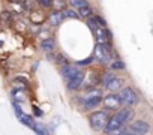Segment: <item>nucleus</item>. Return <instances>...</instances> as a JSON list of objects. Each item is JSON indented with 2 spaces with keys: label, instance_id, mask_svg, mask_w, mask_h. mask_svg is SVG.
<instances>
[{
  "label": "nucleus",
  "instance_id": "nucleus-1",
  "mask_svg": "<svg viewBox=\"0 0 153 135\" xmlns=\"http://www.w3.org/2000/svg\"><path fill=\"white\" fill-rule=\"evenodd\" d=\"M102 96H104V93H102V89H99V87L87 89V92L78 98L80 108H81L83 111H87V113L98 110V107H101Z\"/></svg>",
  "mask_w": 153,
  "mask_h": 135
},
{
  "label": "nucleus",
  "instance_id": "nucleus-2",
  "mask_svg": "<svg viewBox=\"0 0 153 135\" xmlns=\"http://www.w3.org/2000/svg\"><path fill=\"white\" fill-rule=\"evenodd\" d=\"M108 119H110V113L105 110H95V111H90L87 116L89 125H90L92 131H95V132H102Z\"/></svg>",
  "mask_w": 153,
  "mask_h": 135
},
{
  "label": "nucleus",
  "instance_id": "nucleus-3",
  "mask_svg": "<svg viewBox=\"0 0 153 135\" xmlns=\"http://www.w3.org/2000/svg\"><path fill=\"white\" fill-rule=\"evenodd\" d=\"M119 99H120V104L122 107H129V108H134L140 104V96L137 93V90L131 86H125L119 93Z\"/></svg>",
  "mask_w": 153,
  "mask_h": 135
},
{
  "label": "nucleus",
  "instance_id": "nucleus-4",
  "mask_svg": "<svg viewBox=\"0 0 153 135\" xmlns=\"http://www.w3.org/2000/svg\"><path fill=\"white\" fill-rule=\"evenodd\" d=\"M101 105L104 107L102 110L111 113V111H117L122 108V104H120V99H119V95L117 93H107L102 96V102Z\"/></svg>",
  "mask_w": 153,
  "mask_h": 135
},
{
  "label": "nucleus",
  "instance_id": "nucleus-5",
  "mask_svg": "<svg viewBox=\"0 0 153 135\" xmlns=\"http://www.w3.org/2000/svg\"><path fill=\"white\" fill-rule=\"evenodd\" d=\"M128 131L132 135H149L150 131H152V126H150V123L147 120L140 119V120H134L132 123H129Z\"/></svg>",
  "mask_w": 153,
  "mask_h": 135
},
{
  "label": "nucleus",
  "instance_id": "nucleus-6",
  "mask_svg": "<svg viewBox=\"0 0 153 135\" xmlns=\"http://www.w3.org/2000/svg\"><path fill=\"white\" fill-rule=\"evenodd\" d=\"M114 116L119 119V122H120L123 126H128V125L132 123L134 119H135V110H134V108H129V107H122L120 110L116 111Z\"/></svg>",
  "mask_w": 153,
  "mask_h": 135
},
{
  "label": "nucleus",
  "instance_id": "nucleus-7",
  "mask_svg": "<svg viewBox=\"0 0 153 135\" xmlns=\"http://www.w3.org/2000/svg\"><path fill=\"white\" fill-rule=\"evenodd\" d=\"M84 81H86V72L81 69L74 78H71L69 81H66V89H68V92L74 93V92H76V90H80V89L84 86Z\"/></svg>",
  "mask_w": 153,
  "mask_h": 135
},
{
  "label": "nucleus",
  "instance_id": "nucleus-8",
  "mask_svg": "<svg viewBox=\"0 0 153 135\" xmlns=\"http://www.w3.org/2000/svg\"><path fill=\"white\" fill-rule=\"evenodd\" d=\"M80 71H81V68H78L76 65H71L69 63V65H65V66L60 68V75H62V78L65 81H69L71 78H74Z\"/></svg>",
  "mask_w": 153,
  "mask_h": 135
},
{
  "label": "nucleus",
  "instance_id": "nucleus-9",
  "mask_svg": "<svg viewBox=\"0 0 153 135\" xmlns=\"http://www.w3.org/2000/svg\"><path fill=\"white\" fill-rule=\"evenodd\" d=\"M123 87H125V78L123 77H117V75H114L111 78V81L105 86V89L110 93H119Z\"/></svg>",
  "mask_w": 153,
  "mask_h": 135
},
{
  "label": "nucleus",
  "instance_id": "nucleus-10",
  "mask_svg": "<svg viewBox=\"0 0 153 135\" xmlns=\"http://www.w3.org/2000/svg\"><path fill=\"white\" fill-rule=\"evenodd\" d=\"M122 128H125L120 122H119V119L113 114V116H110V119H108V122L105 123V126H104V129H102V132L105 134V135H108V134H111V132H116V131H119V129H122Z\"/></svg>",
  "mask_w": 153,
  "mask_h": 135
},
{
  "label": "nucleus",
  "instance_id": "nucleus-11",
  "mask_svg": "<svg viewBox=\"0 0 153 135\" xmlns=\"http://www.w3.org/2000/svg\"><path fill=\"white\" fill-rule=\"evenodd\" d=\"M47 21H48V24H50L51 27H57V26H60V24L65 21L62 11H54V9H53V11L47 15Z\"/></svg>",
  "mask_w": 153,
  "mask_h": 135
},
{
  "label": "nucleus",
  "instance_id": "nucleus-12",
  "mask_svg": "<svg viewBox=\"0 0 153 135\" xmlns=\"http://www.w3.org/2000/svg\"><path fill=\"white\" fill-rule=\"evenodd\" d=\"M30 21L35 26H41L42 23L47 21V15L42 9H33V11H30Z\"/></svg>",
  "mask_w": 153,
  "mask_h": 135
},
{
  "label": "nucleus",
  "instance_id": "nucleus-13",
  "mask_svg": "<svg viewBox=\"0 0 153 135\" xmlns=\"http://www.w3.org/2000/svg\"><path fill=\"white\" fill-rule=\"evenodd\" d=\"M108 69H110V72H123L125 69H126V63L123 62V60H120V59H117V60H113L110 65H108Z\"/></svg>",
  "mask_w": 153,
  "mask_h": 135
},
{
  "label": "nucleus",
  "instance_id": "nucleus-14",
  "mask_svg": "<svg viewBox=\"0 0 153 135\" xmlns=\"http://www.w3.org/2000/svg\"><path fill=\"white\" fill-rule=\"evenodd\" d=\"M41 50L45 51L47 54L48 53H53L56 50V39L54 38H45L42 42H41Z\"/></svg>",
  "mask_w": 153,
  "mask_h": 135
},
{
  "label": "nucleus",
  "instance_id": "nucleus-15",
  "mask_svg": "<svg viewBox=\"0 0 153 135\" xmlns=\"http://www.w3.org/2000/svg\"><path fill=\"white\" fill-rule=\"evenodd\" d=\"M11 86H12V89H14V90H21V92H26V93L29 92V84L26 83V80L15 78V80H12Z\"/></svg>",
  "mask_w": 153,
  "mask_h": 135
},
{
  "label": "nucleus",
  "instance_id": "nucleus-16",
  "mask_svg": "<svg viewBox=\"0 0 153 135\" xmlns=\"http://www.w3.org/2000/svg\"><path fill=\"white\" fill-rule=\"evenodd\" d=\"M11 98H12V102H17V104H21L27 99V95L26 92H21V90H14L11 92Z\"/></svg>",
  "mask_w": 153,
  "mask_h": 135
},
{
  "label": "nucleus",
  "instance_id": "nucleus-17",
  "mask_svg": "<svg viewBox=\"0 0 153 135\" xmlns=\"http://www.w3.org/2000/svg\"><path fill=\"white\" fill-rule=\"evenodd\" d=\"M32 131H33L35 134H38V135H51V134L48 132V128H47L44 123H39V122H35V123H33Z\"/></svg>",
  "mask_w": 153,
  "mask_h": 135
},
{
  "label": "nucleus",
  "instance_id": "nucleus-18",
  "mask_svg": "<svg viewBox=\"0 0 153 135\" xmlns=\"http://www.w3.org/2000/svg\"><path fill=\"white\" fill-rule=\"evenodd\" d=\"M76 14H78V17L80 18H84V20H89L95 12H93V8H92V5H89V6H84V8H81V9H78L76 11Z\"/></svg>",
  "mask_w": 153,
  "mask_h": 135
},
{
  "label": "nucleus",
  "instance_id": "nucleus-19",
  "mask_svg": "<svg viewBox=\"0 0 153 135\" xmlns=\"http://www.w3.org/2000/svg\"><path fill=\"white\" fill-rule=\"evenodd\" d=\"M12 27H14V30L18 32V33H26V32H29V26H27L24 21H21V20H14Z\"/></svg>",
  "mask_w": 153,
  "mask_h": 135
},
{
  "label": "nucleus",
  "instance_id": "nucleus-20",
  "mask_svg": "<svg viewBox=\"0 0 153 135\" xmlns=\"http://www.w3.org/2000/svg\"><path fill=\"white\" fill-rule=\"evenodd\" d=\"M17 119H18L23 125H26L27 128H30V129H32V126H33V123H35V117H33L32 114H26V113H24L23 116H18Z\"/></svg>",
  "mask_w": 153,
  "mask_h": 135
},
{
  "label": "nucleus",
  "instance_id": "nucleus-21",
  "mask_svg": "<svg viewBox=\"0 0 153 135\" xmlns=\"http://www.w3.org/2000/svg\"><path fill=\"white\" fill-rule=\"evenodd\" d=\"M89 20H92V21L95 23V26L99 27V29H105V27H107V21H105V18L101 17V15H98V14H93Z\"/></svg>",
  "mask_w": 153,
  "mask_h": 135
},
{
  "label": "nucleus",
  "instance_id": "nucleus-22",
  "mask_svg": "<svg viewBox=\"0 0 153 135\" xmlns=\"http://www.w3.org/2000/svg\"><path fill=\"white\" fill-rule=\"evenodd\" d=\"M114 77V74L113 72H110V71H107V72H104L102 75H101V78L98 80V83H99V86L102 87V89H105V86L111 81V78Z\"/></svg>",
  "mask_w": 153,
  "mask_h": 135
},
{
  "label": "nucleus",
  "instance_id": "nucleus-23",
  "mask_svg": "<svg viewBox=\"0 0 153 135\" xmlns=\"http://www.w3.org/2000/svg\"><path fill=\"white\" fill-rule=\"evenodd\" d=\"M69 5L72 6V9L75 11H78V9H81V8H84V6H89L90 5V2L89 0H69Z\"/></svg>",
  "mask_w": 153,
  "mask_h": 135
},
{
  "label": "nucleus",
  "instance_id": "nucleus-24",
  "mask_svg": "<svg viewBox=\"0 0 153 135\" xmlns=\"http://www.w3.org/2000/svg\"><path fill=\"white\" fill-rule=\"evenodd\" d=\"M62 14H63V18H65V20H66V18H71V20H80L78 14H76V11H74L72 8H66V9H63Z\"/></svg>",
  "mask_w": 153,
  "mask_h": 135
},
{
  "label": "nucleus",
  "instance_id": "nucleus-25",
  "mask_svg": "<svg viewBox=\"0 0 153 135\" xmlns=\"http://www.w3.org/2000/svg\"><path fill=\"white\" fill-rule=\"evenodd\" d=\"M51 8L54 11H63V9L68 8V3H66V0H53Z\"/></svg>",
  "mask_w": 153,
  "mask_h": 135
},
{
  "label": "nucleus",
  "instance_id": "nucleus-26",
  "mask_svg": "<svg viewBox=\"0 0 153 135\" xmlns=\"http://www.w3.org/2000/svg\"><path fill=\"white\" fill-rule=\"evenodd\" d=\"M0 23L11 24L12 23V14L9 11H2V12H0Z\"/></svg>",
  "mask_w": 153,
  "mask_h": 135
},
{
  "label": "nucleus",
  "instance_id": "nucleus-27",
  "mask_svg": "<svg viewBox=\"0 0 153 135\" xmlns=\"http://www.w3.org/2000/svg\"><path fill=\"white\" fill-rule=\"evenodd\" d=\"M54 62H56L60 68H62V66H65V65H69V60H68V59H66V56H65V54H62V53H59V54L54 57Z\"/></svg>",
  "mask_w": 153,
  "mask_h": 135
},
{
  "label": "nucleus",
  "instance_id": "nucleus-28",
  "mask_svg": "<svg viewBox=\"0 0 153 135\" xmlns=\"http://www.w3.org/2000/svg\"><path fill=\"white\" fill-rule=\"evenodd\" d=\"M20 5H21V8L26 9V11H33V9H36L33 0H20Z\"/></svg>",
  "mask_w": 153,
  "mask_h": 135
},
{
  "label": "nucleus",
  "instance_id": "nucleus-29",
  "mask_svg": "<svg viewBox=\"0 0 153 135\" xmlns=\"http://www.w3.org/2000/svg\"><path fill=\"white\" fill-rule=\"evenodd\" d=\"M95 60H93V56H90L89 59H84V60H80V62H76L75 65L78 66V68H86V66H90L92 63H93Z\"/></svg>",
  "mask_w": 153,
  "mask_h": 135
},
{
  "label": "nucleus",
  "instance_id": "nucleus-30",
  "mask_svg": "<svg viewBox=\"0 0 153 135\" xmlns=\"http://www.w3.org/2000/svg\"><path fill=\"white\" fill-rule=\"evenodd\" d=\"M12 107H14V110H15V113H17V117H18V116H23V114H24V111H23V108H21V104L12 102Z\"/></svg>",
  "mask_w": 153,
  "mask_h": 135
},
{
  "label": "nucleus",
  "instance_id": "nucleus-31",
  "mask_svg": "<svg viewBox=\"0 0 153 135\" xmlns=\"http://www.w3.org/2000/svg\"><path fill=\"white\" fill-rule=\"evenodd\" d=\"M38 3H39L42 8L50 9V8H51V3H53V0H38Z\"/></svg>",
  "mask_w": 153,
  "mask_h": 135
},
{
  "label": "nucleus",
  "instance_id": "nucleus-32",
  "mask_svg": "<svg viewBox=\"0 0 153 135\" xmlns=\"http://www.w3.org/2000/svg\"><path fill=\"white\" fill-rule=\"evenodd\" d=\"M42 116H44V111L39 107L33 105V117H42Z\"/></svg>",
  "mask_w": 153,
  "mask_h": 135
},
{
  "label": "nucleus",
  "instance_id": "nucleus-33",
  "mask_svg": "<svg viewBox=\"0 0 153 135\" xmlns=\"http://www.w3.org/2000/svg\"><path fill=\"white\" fill-rule=\"evenodd\" d=\"M120 135H132V134H131V132L128 131V128H125V129H123V132H122Z\"/></svg>",
  "mask_w": 153,
  "mask_h": 135
},
{
  "label": "nucleus",
  "instance_id": "nucleus-34",
  "mask_svg": "<svg viewBox=\"0 0 153 135\" xmlns=\"http://www.w3.org/2000/svg\"><path fill=\"white\" fill-rule=\"evenodd\" d=\"M38 65H39V63H38V62H36V63H35V65H33V68H32V71H33V72H35V71H36V69H38Z\"/></svg>",
  "mask_w": 153,
  "mask_h": 135
},
{
  "label": "nucleus",
  "instance_id": "nucleus-35",
  "mask_svg": "<svg viewBox=\"0 0 153 135\" xmlns=\"http://www.w3.org/2000/svg\"><path fill=\"white\" fill-rule=\"evenodd\" d=\"M9 2H14L15 3V2H20V0H9Z\"/></svg>",
  "mask_w": 153,
  "mask_h": 135
},
{
  "label": "nucleus",
  "instance_id": "nucleus-36",
  "mask_svg": "<svg viewBox=\"0 0 153 135\" xmlns=\"http://www.w3.org/2000/svg\"><path fill=\"white\" fill-rule=\"evenodd\" d=\"M2 45H3V42H2V41H0V47H2Z\"/></svg>",
  "mask_w": 153,
  "mask_h": 135
}]
</instances>
